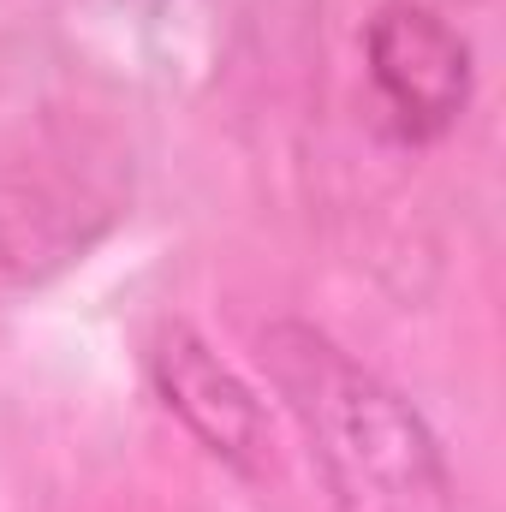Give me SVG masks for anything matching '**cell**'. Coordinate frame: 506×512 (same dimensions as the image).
<instances>
[{"label":"cell","mask_w":506,"mask_h":512,"mask_svg":"<svg viewBox=\"0 0 506 512\" xmlns=\"http://www.w3.org/2000/svg\"><path fill=\"white\" fill-rule=\"evenodd\" d=\"M149 382L209 459H221L239 477H274V423L262 393L191 322H167L155 334Z\"/></svg>","instance_id":"3957f363"},{"label":"cell","mask_w":506,"mask_h":512,"mask_svg":"<svg viewBox=\"0 0 506 512\" xmlns=\"http://www.w3.org/2000/svg\"><path fill=\"white\" fill-rule=\"evenodd\" d=\"M364 66L399 143H441L477 90L471 42L423 0H381L370 12Z\"/></svg>","instance_id":"7a4b0ae2"},{"label":"cell","mask_w":506,"mask_h":512,"mask_svg":"<svg viewBox=\"0 0 506 512\" xmlns=\"http://www.w3.org/2000/svg\"><path fill=\"white\" fill-rule=\"evenodd\" d=\"M262 370L292 411L334 512H453V471L423 411L316 322H268Z\"/></svg>","instance_id":"6da1fadb"}]
</instances>
